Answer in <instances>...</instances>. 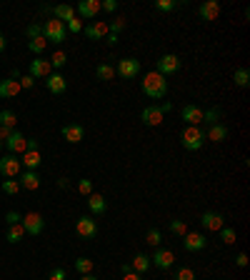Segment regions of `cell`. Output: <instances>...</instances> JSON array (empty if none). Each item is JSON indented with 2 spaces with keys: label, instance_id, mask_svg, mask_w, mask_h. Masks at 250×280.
Segmentation results:
<instances>
[{
  "label": "cell",
  "instance_id": "cell-49",
  "mask_svg": "<svg viewBox=\"0 0 250 280\" xmlns=\"http://www.w3.org/2000/svg\"><path fill=\"white\" fill-rule=\"evenodd\" d=\"M18 83H20V88H33V85H35V78H30V75H20Z\"/></svg>",
  "mask_w": 250,
  "mask_h": 280
},
{
  "label": "cell",
  "instance_id": "cell-38",
  "mask_svg": "<svg viewBox=\"0 0 250 280\" xmlns=\"http://www.w3.org/2000/svg\"><path fill=\"white\" fill-rule=\"evenodd\" d=\"M180 3H175V0H155V10L160 13H170V10H175Z\"/></svg>",
  "mask_w": 250,
  "mask_h": 280
},
{
  "label": "cell",
  "instance_id": "cell-36",
  "mask_svg": "<svg viewBox=\"0 0 250 280\" xmlns=\"http://www.w3.org/2000/svg\"><path fill=\"white\" fill-rule=\"evenodd\" d=\"M220 108H210V110H203V123H210V125H215L220 120Z\"/></svg>",
  "mask_w": 250,
  "mask_h": 280
},
{
  "label": "cell",
  "instance_id": "cell-29",
  "mask_svg": "<svg viewBox=\"0 0 250 280\" xmlns=\"http://www.w3.org/2000/svg\"><path fill=\"white\" fill-rule=\"evenodd\" d=\"M23 238H25V230H23V225H20V223L8 228V235H5V240H8V243H13V245H15V243H20Z\"/></svg>",
  "mask_w": 250,
  "mask_h": 280
},
{
  "label": "cell",
  "instance_id": "cell-28",
  "mask_svg": "<svg viewBox=\"0 0 250 280\" xmlns=\"http://www.w3.org/2000/svg\"><path fill=\"white\" fill-rule=\"evenodd\" d=\"M95 78H98V80H113V78H115V68L108 65V63H100V65L95 68Z\"/></svg>",
  "mask_w": 250,
  "mask_h": 280
},
{
  "label": "cell",
  "instance_id": "cell-19",
  "mask_svg": "<svg viewBox=\"0 0 250 280\" xmlns=\"http://www.w3.org/2000/svg\"><path fill=\"white\" fill-rule=\"evenodd\" d=\"M53 73V68H50V60H43V58H35L30 63V78H48Z\"/></svg>",
  "mask_w": 250,
  "mask_h": 280
},
{
  "label": "cell",
  "instance_id": "cell-5",
  "mask_svg": "<svg viewBox=\"0 0 250 280\" xmlns=\"http://www.w3.org/2000/svg\"><path fill=\"white\" fill-rule=\"evenodd\" d=\"M150 265H155L158 270H170L175 265V255L165 248H155L150 255Z\"/></svg>",
  "mask_w": 250,
  "mask_h": 280
},
{
  "label": "cell",
  "instance_id": "cell-23",
  "mask_svg": "<svg viewBox=\"0 0 250 280\" xmlns=\"http://www.w3.org/2000/svg\"><path fill=\"white\" fill-rule=\"evenodd\" d=\"M18 183H20V188H25V190H38L40 188V175L35 170H25Z\"/></svg>",
  "mask_w": 250,
  "mask_h": 280
},
{
  "label": "cell",
  "instance_id": "cell-37",
  "mask_svg": "<svg viewBox=\"0 0 250 280\" xmlns=\"http://www.w3.org/2000/svg\"><path fill=\"white\" fill-rule=\"evenodd\" d=\"M20 190V183L15 180V178H8V180H3V193L5 195H15Z\"/></svg>",
  "mask_w": 250,
  "mask_h": 280
},
{
  "label": "cell",
  "instance_id": "cell-48",
  "mask_svg": "<svg viewBox=\"0 0 250 280\" xmlns=\"http://www.w3.org/2000/svg\"><path fill=\"white\" fill-rule=\"evenodd\" d=\"M48 280H65V270H63V268H53Z\"/></svg>",
  "mask_w": 250,
  "mask_h": 280
},
{
  "label": "cell",
  "instance_id": "cell-53",
  "mask_svg": "<svg viewBox=\"0 0 250 280\" xmlns=\"http://www.w3.org/2000/svg\"><path fill=\"white\" fill-rule=\"evenodd\" d=\"M123 280H143V275H138V273H128V275H123Z\"/></svg>",
  "mask_w": 250,
  "mask_h": 280
},
{
  "label": "cell",
  "instance_id": "cell-39",
  "mask_svg": "<svg viewBox=\"0 0 250 280\" xmlns=\"http://www.w3.org/2000/svg\"><path fill=\"white\" fill-rule=\"evenodd\" d=\"M170 233H173V235H180V238H183V235L188 233V225L183 223V220H170Z\"/></svg>",
  "mask_w": 250,
  "mask_h": 280
},
{
  "label": "cell",
  "instance_id": "cell-34",
  "mask_svg": "<svg viewBox=\"0 0 250 280\" xmlns=\"http://www.w3.org/2000/svg\"><path fill=\"white\" fill-rule=\"evenodd\" d=\"M218 233H220V240H223L225 245H233L235 238H238V235H235V228H228V225H223Z\"/></svg>",
  "mask_w": 250,
  "mask_h": 280
},
{
  "label": "cell",
  "instance_id": "cell-32",
  "mask_svg": "<svg viewBox=\"0 0 250 280\" xmlns=\"http://www.w3.org/2000/svg\"><path fill=\"white\" fill-rule=\"evenodd\" d=\"M145 243H148L150 248H160V243H163V233H160L158 228H150L148 235H145Z\"/></svg>",
  "mask_w": 250,
  "mask_h": 280
},
{
  "label": "cell",
  "instance_id": "cell-58",
  "mask_svg": "<svg viewBox=\"0 0 250 280\" xmlns=\"http://www.w3.org/2000/svg\"><path fill=\"white\" fill-rule=\"evenodd\" d=\"M0 148H3V140H0Z\"/></svg>",
  "mask_w": 250,
  "mask_h": 280
},
{
  "label": "cell",
  "instance_id": "cell-45",
  "mask_svg": "<svg viewBox=\"0 0 250 280\" xmlns=\"http://www.w3.org/2000/svg\"><path fill=\"white\" fill-rule=\"evenodd\" d=\"M100 10H105V13H115V10H118V0H105V3H100Z\"/></svg>",
  "mask_w": 250,
  "mask_h": 280
},
{
  "label": "cell",
  "instance_id": "cell-8",
  "mask_svg": "<svg viewBox=\"0 0 250 280\" xmlns=\"http://www.w3.org/2000/svg\"><path fill=\"white\" fill-rule=\"evenodd\" d=\"M20 225H23L25 235H40V233H43V228H45V220H43L40 213H28L25 218L20 220Z\"/></svg>",
  "mask_w": 250,
  "mask_h": 280
},
{
  "label": "cell",
  "instance_id": "cell-42",
  "mask_svg": "<svg viewBox=\"0 0 250 280\" xmlns=\"http://www.w3.org/2000/svg\"><path fill=\"white\" fill-rule=\"evenodd\" d=\"M125 25H128V20H125V18H115V20H113L108 28H110V33H113V35H118V33L123 30Z\"/></svg>",
  "mask_w": 250,
  "mask_h": 280
},
{
  "label": "cell",
  "instance_id": "cell-46",
  "mask_svg": "<svg viewBox=\"0 0 250 280\" xmlns=\"http://www.w3.org/2000/svg\"><path fill=\"white\" fill-rule=\"evenodd\" d=\"M20 220H23V215H20V213H15V210H10V213L5 215V223H8V225H18Z\"/></svg>",
  "mask_w": 250,
  "mask_h": 280
},
{
  "label": "cell",
  "instance_id": "cell-43",
  "mask_svg": "<svg viewBox=\"0 0 250 280\" xmlns=\"http://www.w3.org/2000/svg\"><path fill=\"white\" fill-rule=\"evenodd\" d=\"M28 38H30V40H35V38H43V25L30 23V25H28Z\"/></svg>",
  "mask_w": 250,
  "mask_h": 280
},
{
  "label": "cell",
  "instance_id": "cell-1",
  "mask_svg": "<svg viewBox=\"0 0 250 280\" xmlns=\"http://www.w3.org/2000/svg\"><path fill=\"white\" fill-rule=\"evenodd\" d=\"M143 93L148 95L150 100H163V98L168 95V80H165L163 75H158L155 70L148 73V75L143 78Z\"/></svg>",
  "mask_w": 250,
  "mask_h": 280
},
{
  "label": "cell",
  "instance_id": "cell-6",
  "mask_svg": "<svg viewBox=\"0 0 250 280\" xmlns=\"http://www.w3.org/2000/svg\"><path fill=\"white\" fill-rule=\"evenodd\" d=\"M138 73H140V60H135V58H123L115 65V75H120L123 80H133Z\"/></svg>",
  "mask_w": 250,
  "mask_h": 280
},
{
  "label": "cell",
  "instance_id": "cell-55",
  "mask_svg": "<svg viewBox=\"0 0 250 280\" xmlns=\"http://www.w3.org/2000/svg\"><path fill=\"white\" fill-rule=\"evenodd\" d=\"M105 40H108L110 45H115V43H118V35H113V33H108V38H105Z\"/></svg>",
  "mask_w": 250,
  "mask_h": 280
},
{
  "label": "cell",
  "instance_id": "cell-44",
  "mask_svg": "<svg viewBox=\"0 0 250 280\" xmlns=\"http://www.w3.org/2000/svg\"><path fill=\"white\" fill-rule=\"evenodd\" d=\"M175 280H195V270H190V268H180V270L175 273Z\"/></svg>",
  "mask_w": 250,
  "mask_h": 280
},
{
  "label": "cell",
  "instance_id": "cell-54",
  "mask_svg": "<svg viewBox=\"0 0 250 280\" xmlns=\"http://www.w3.org/2000/svg\"><path fill=\"white\" fill-rule=\"evenodd\" d=\"M120 273H123V275H128V273H133V268H130V263H123V265H120Z\"/></svg>",
  "mask_w": 250,
  "mask_h": 280
},
{
  "label": "cell",
  "instance_id": "cell-35",
  "mask_svg": "<svg viewBox=\"0 0 250 280\" xmlns=\"http://www.w3.org/2000/svg\"><path fill=\"white\" fill-rule=\"evenodd\" d=\"M45 45H48V40L45 38H35V40H28V50L35 53V55H40L43 50H45Z\"/></svg>",
  "mask_w": 250,
  "mask_h": 280
},
{
  "label": "cell",
  "instance_id": "cell-7",
  "mask_svg": "<svg viewBox=\"0 0 250 280\" xmlns=\"http://www.w3.org/2000/svg\"><path fill=\"white\" fill-rule=\"evenodd\" d=\"M75 233L80 238H95L98 235V223H95L93 215H80L75 220Z\"/></svg>",
  "mask_w": 250,
  "mask_h": 280
},
{
  "label": "cell",
  "instance_id": "cell-4",
  "mask_svg": "<svg viewBox=\"0 0 250 280\" xmlns=\"http://www.w3.org/2000/svg\"><path fill=\"white\" fill-rule=\"evenodd\" d=\"M180 70V58L178 55H173V53H168V55H160L155 60V73L158 75H173V73H178Z\"/></svg>",
  "mask_w": 250,
  "mask_h": 280
},
{
  "label": "cell",
  "instance_id": "cell-50",
  "mask_svg": "<svg viewBox=\"0 0 250 280\" xmlns=\"http://www.w3.org/2000/svg\"><path fill=\"white\" fill-rule=\"evenodd\" d=\"M28 150H35V153H38V150H40V140H35V138L28 140V143H25V153H28Z\"/></svg>",
  "mask_w": 250,
  "mask_h": 280
},
{
  "label": "cell",
  "instance_id": "cell-51",
  "mask_svg": "<svg viewBox=\"0 0 250 280\" xmlns=\"http://www.w3.org/2000/svg\"><path fill=\"white\" fill-rule=\"evenodd\" d=\"M235 265H238V268H245V265H248V255H245V253H238V258H235Z\"/></svg>",
  "mask_w": 250,
  "mask_h": 280
},
{
  "label": "cell",
  "instance_id": "cell-22",
  "mask_svg": "<svg viewBox=\"0 0 250 280\" xmlns=\"http://www.w3.org/2000/svg\"><path fill=\"white\" fill-rule=\"evenodd\" d=\"M88 208H90V215H103L108 210V203L100 193H90L88 195Z\"/></svg>",
  "mask_w": 250,
  "mask_h": 280
},
{
  "label": "cell",
  "instance_id": "cell-15",
  "mask_svg": "<svg viewBox=\"0 0 250 280\" xmlns=\"http://www.w3.org/2000/svg\"><path fill=\"white\" fill-rule=\"evenodd\" d=\"M25 143H28V138H25L23 133L13 130V133H10V138L5 140V148L15 155V153H25Z\"/></svg>",
  "mask_w": 250,
  "mask_h": 280
},
{
  "label": "cell",
  "instance_id": "cell-17",
  "mask_svg": "<svg viewBox=\"0 0 250 280\" xmlns=\"http://www.w3.org/2000/svg\"><path fill=\"white\" fill-rule=\"evenodd\" d=\"M83 30H85V35H88V40H103V38H108L110 28H108L103 20H95V23H90V25L83 28Z\"/></svg>",
  "mask_w": 250,
  "mask_h": 280
},
{
  "label": "cell",
  "instance_id": "cell-20",
  "mask_svg": "<svg viewBox=\"0 0 250 280\" xmlns=\"http://www.w3.org/2000/svg\"><path fill=\"white\" fill-rule=\"evenodd\" d=\"M130 268H133V273H138V275H143V273H148L153 265H150V255H145V253H135V258L130 260Z\"/></svg>",
  "mask_w": 250,
  "mask_h": 280
},
{
  "label": "cell",
  "instance_id": "cell-47",
  "mask_svg": "<svg viewBox=\"0 0 250 280\" xmlns=\"http://www.w3.org/2000/svg\"><path fill=\"white\" fill-rule=\"evenodd\" d=\"M65 30L80 33V30H83V23H80V20H70V23H65Z\"/></svg>",
  "mask_w": 250,
  "mask_h": 280
},
{
  "label": "cell",
  "instance_id": "cell-40",
  "mask_svg": "<svg viewBox=\"0 0 250 280\" xmlns=\"http://www.w3.org/2000/svg\"><path fill=\"white\" fill-rule=\"evenodd\" d=\"M68 63V55L63 53V50H55V55L50 58V68H55V70H60L63 65Z\"/></svg>",
  "mask_w": 250,
  "mask_h": 280
},
{
  "label": "cell",
  "instance_id": "cell-27",
  "mask_svg": "<svg viewBox=\"0 0 250 280\" xmlns=\"http://www.w3.org/2000/svg\"><path fill=\"white\" fill-rule=\"evenodd\" d=\"M233 83H235L238 88H248L250 85V70L248 68H235V73H233Z\"/></svg>",
  "mask_w": 250,
  "mask_h": 280
},
{
  "label": "cell",
  "instance_id": "cell-26",
  "mask_svg": "<svg viewBox=\"0 0 250 280\" xmlns=\"http://www.w3.org/2000/svg\"><path fill=\"white\" fill-rule=\"evenodd\" d=\"M225 138H228V128L220 125V123L210 125V130L205 133V140H213V143H223Z\"/></svg>",
  "mask_w": 250,
  "mask_h": 280
},
{
  "label": "cell",
  "instance_id": "cell-30",
  "mask_svg": "<svg viewBox=\"0 0 250 280\" xmlns=\"http://www.w3.org/2000/svg\"><path fill=\"white\" fill-rule=\"evenodd\" d=\"M93 268H95V263L90 258H78V260H75V270H78L80 275H90Z\"/></svg>",
  "mask_w": 250,
  "mask_h": 280
},
{
  "label": "cell",
  "instance_id": "cell-16",
  "mask_svg": "<svg viewBox=\"0 0 250 280\" xmlns=\"http://www.w3.org/2000/svg\"><path fill=\"white\" fill-rule=\"evenodd\" d=\"M63 138H65V140H68V143H73V145H75V143H80V140H83V138H85V128H83V125H63Z\"/></svg>",
  "mask_w": 250,
  "mask_h": 280
},
{
  "label": "cell",
  "instance_id": "cell-2",
  "mask_svg": "<svg viewBox=\"0 0 250 280\" xmlns=\"http://www.w3.org/2000/svg\"><path fill=\"white\" fill-rule=\"evenodd\" d=\"M180 143H183L185 150L195 153V150L203 148V143H205V133H203L200 128H190V125H188L185 130H183V135H180Z\"/></svg>",
  "mask_w": 250,
  "mask_h": 280
},
{
  "label": "cell",
  "instance_id": "cell-52",
  "mask_svg": "<svg viewBox=\"0 0 250 280\" xmlns=\"http://www.w3.org/2000/svg\"><path fill=\"white\" fill-rule=\"evenodd\" d=\"M10 133H13L10 128H5V125H0V140H8V138H10Z\"/></svg>",
  "mask_w": 250,
  "mask_h": 280
},
{
  "label": "cell",
  "instance_id": "cell-31",
  "mask_svg": "<svg viewBox=\"0 0 250 280\" xmlns=\"http://www.w3.org/2000/svg\"><path fill=\"white\" fill-rule=\"evenodd\" d=\"M0 125H5V128L15 130V125H18V115H15L13 110H0Z\"/></svg>",
  "mask_w": 250,
  "mask_h": 280
},
{
  "label": "cell",
  "instance_id": "cell-24",
  "mask_svg": "<svg viewBox=\"0 0 250 280\" xmlns=\"http://www.w3.org/2000/svg\"><path fill=\"white\" fill-rule=\"evenodd\" d=\"M53 18L60 20V23H70V20H75V10H73V5H55Z\"/></svg>",
  "mask_w": 250,
  "mask_h": 280
},
{
  "label": "cell",
  "instance_id": "cell-41",
  "mask_svg": "<svg viewBox=\"0 0 250 280\" xmlns=\"http://www.w3.org/2000/svg\"><path fill=\"white\" fill-rule=\"evenodd\" d=\"M78 193H83V195H90V193H93V180H88V178L78 180Z\"/></svg>",
  "mask_w": 250,
  "mask_h": 280
},
{
  "label": "cell",
  "instance_id": "cell-57",
  "mask_svg": "<svg viewBox=\"0 0 250 280\" xmlns=\"http://www.w3.org/2000/svg\"><path fill=\"white\" fill-rule=\"evenodd\" d=\"M80 280H98V278H95V275H83Z\"/></svg>",
  "mask_w": 250,
  "mask_h": 280
},
{
  "label": "cell",
  "instance_id": "cell-10",
  "mask_svg": "<svg viewBox=\"0 0 250 280\" xmlns=\"http://www.w3.org/2000/svg\"><path fill=\"white\" fill-rule=\"evenodd\" d=\"M208 245V238L203 235V233H185L183 235V248L188 253H195V250H203Z\"/></svg>",
  "mask_w": 250,
  "mask_h": 280
},
{
  "label": "cell",
  "instance_id": "cell-56",
  "mask_svg": "<svg viewBox=\"0 0 250 280\" xmlns=\"http://www.w3.org/2000/svg\"><path fill=\"white\" fill-rule=\"evenodd\" d=\"M3 50H5V35L0 33V53H3Z\"/></svg>",
  "mask_w": 250,
  "mask_h": 280
},
{
  "label": "cell",
  "instance_id": "cell-14",
  "mask_svg": "<svg viewBox=\"0 0 250 280\" xmlns=\"http://www.w3.org/2000/svg\"><path fill=\"white\" fill-rule=\"evenodd\" d=\"M163 110H160V105H148L143 113H140V120L145 125H150V128H155V125H160L163 123Z\"/></svg>",
  "mask_w": 250,
  "mask_h": 280
},
{
  "label": "cell",
  "instance_id": "cell-18",
  "mask_svg": "<svg viewBox=\"0 0 250 280\" xmlns=\"http://www.w3.org/2000/svg\"><path fill=\"white\" fill-rule=\"evenodd\" d=\"M78 13H80L83 18H88V20H95L98 13H100V3H98V0H80V3H78Z\"/></svg>",
  "mask_w": 250,
  "mask_h": 280
},
{
  "label": "cell",
  "instance_id": "cell-12",
  "mask_svg": "<svg viewBox=\"0 0 250 280\" xmlns=\"http://www.w3.org/2000/svg\"><path fill=\"white\" fill-rule=\"evenodd\" d=\"M200 225H203L205 230H213V233H218L220 228L225 225V218H223L220 213H213V210H208V213H203V215H200Z\"/></svg>",
  "mask_w": 250,
  "mask_h": 280
},
{
  "label": "cell",
  "instance_id": "cell-11",
  "mask_svg": "<svg viewBox=\"0 0 250 280\" xmlns=\"http://www.w3.org/2000/svg\"><path fill=\"white\" fill-rule=\"evenodd\" d=\"M45 88H48L53 95H63L68 90V80L63 78L60 73H50V75L45 78Z\"/></svg>",
  "mask_w": 250,
  "mask_h": 280
},
{
  "label": "cell",
  "instance_id": "cell-33",
  "mask_svg": "<svg viewBox=\"0 0 250 280\" xmlns=\"http://www.w3.org/2000/svg\"><path fill=\"white\" fill-rule=\"evenodd\" d=\"M23 165H25L28 170H38V165H40V153L28 150V153H25V158H23Z\"/></svg>",
  "mask_w": 250,
  "mask_h": 280
},
{
  "label": "cell",
  "instance_id": "cell-25",
  "mask_svg": "<svg viewBox=\"0 0 250 280\" xmlns=\"http://www.w3.org/2000/svg\"><path fill=\"white\" fill-rule=\"evenodd\" d=\"M20 93V83L18 80H0V98H15Z\"/></svg>",
  "mask_w": 250,
  "mask_h": 280
},
{
  "label": "cell",
  "instance_id": "cell-9",
  "mask_svg": "<svg viewBox=\"0 0 250 280\" xmlns=\"http://www.w3.org/2000/svg\"><path fill=\"white\" fill-rule=\"evenodd\" d=\"M0 175L3 178H18L20 175V160L13 155V153L0 158Z\"/></svg>",
  "mask_w": 250,
  "mask_h": 280
},
{
  "label": "cell",
  "instance_id": "cell-21",
  "mask_svg": "<svg viewBox=\"0 0 250 280\" xmlns=\"http://www.w3.org/2000/svg\"><path fill=\"white\" fill-rule=\"evenodd\" d=\"M198 13H200L203 20H215L220 15V3L218 0H205V3L198 8Z\"/></svg>",
  "mask_w": 250,
  "mask_h": 280
},
{
  "label": "cell",
  "instance_id": "cell-13",
  "mask_svg": "<svg viewBox=\"0 0 250 280\" xmlns=\"http://www.w3.org/2000/svg\"><path fill=\"white\" fill-rule=\"evenodd\" d=\"M180 118H183V120H185L190 128H198V125L203 123V108H198V105H193V103H190V105H185V108H183Z\"/></svg>",
  "mask_w": 250,
  "mask_h": 280
},
{
  "label": "cell",
  "instance_id": "cell-3",
  "mask_svg": "<svg viewBox=\"0 0 250 280\" xmlns=\"http://www.w3.org/2000/svg\"><path fill=\"white\" fill-rule=\"evenodd\" d=\"M65 35H68L65 23L55 20V18L45 20V25H43V38H45V40H53L55 45H60V43H65Z\"/></svg>",
  "mask_w": 250,
  "mask_h": 280
}]
</instances>
